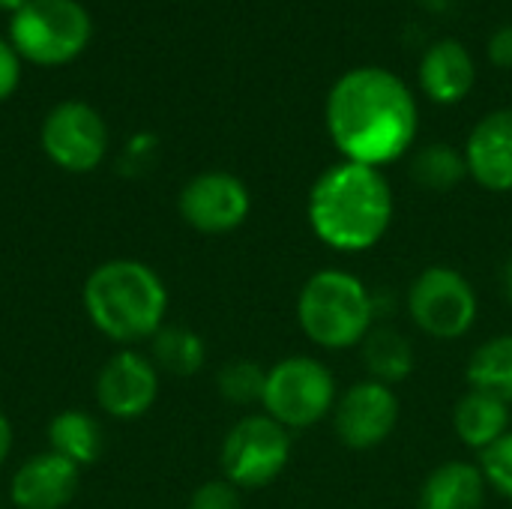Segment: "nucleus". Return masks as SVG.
<instances>
[{
  "label": "nucleus",
  "mask_w": 512,
  "mask_h": 509,
  "mask_svg": "<svg viewBox=\"0 0 512 509\" xmlns=\"http://www.w3.org/2000/svg\"><path fill=\"white\" fill-rule=\"evenodd\" d=\"M159 369L150 354L138 348H120L96 375V405L120 423L141 420L159 399Z\"/></svg>",
  "instance_id": "nucleus-10"
},
{
  "label": "nucleus",
  "mask_w": 512,
  "mask_h": 509,
  "mask_svg": "<svg viewBox=\"0 0 512 509\" xmlns=\"http://www.w3.org/2000/svg\"><path fill=\"white\" fill-rule=\"evenodd\" d=\"M501 291H504V300L512 303V255L504 261V267H501Z\"/></svg>",
  "instance_id": "nucleus-30"
},
{
  "label": "nucleus",
  "mask_w": 512,
  "mask_h": 509,
  "mask_svg": "<svg viewBox=\"0 0 512 509\" xmlns=\"http://www.w3.org/2000/svg\"><path fill=\"white\" fill-rule=\"evenodd\" d=\"M105 447V432L102 423L81 411V408H69L60 411L57 417H51L48 423V450L57 453L60 459L72 462L75 468H87L102 456Z\"/></svg>",
  "instance_id": "nucleus-18"
},
{
  "label": "nucleus",
  "mask_w": 512,
  "mask_h": 509,
  "mask_svg": "<svg viewBox=\"0 0 512 509\" xmlns=\"http://www.w3.org/2000/svg\"><path fill=\"white\" fill-rule=\"evenodd\" d=\"M468 174L489 192H512V108L486 114L465 144Z\"/></svg>",
  "instance_id": "nucleus-14"
},
{
  "label": "nucleus",
  "mask_w": 512,
  "mask_h": 509,
  "mask_svg": "<svg viewBox=\"0 0 512 509\" xmlns=\"http://www.w3.org/2000/svg\"><path fill=\"white\" fill-rule=\"evenodd\" d=\"M93 21L78 0H30L9 21V39L21 60L36 66L72 63L90 42Z\"/></svg>",
  "instance_id": "nucleus-5"
},
{
  "label": "nucleus",
  "mask_w": 512,
  "mask_h": 509,
  "mask_svg": "<svg viewBox=\"0 0 512 509\" xmlns=\"http://www.w3.org/2000/svg\"><path fill=\"white\" fill-rule=\"evenodd\" d=\"M21 81V57L18 51L0 39V102H6Z\"/></svg>",
  "instance_id": "nucleus-27"
},
{
  "label": "nucleus",
  "mask_w": 512,
  "mask_h": 509,
  "mask_svg": "<svg viewBox=\"0 0 512 509\" xmlns=\"http://www.w3.org/2000/svg\"><path fill=\"white\" fill-rule=\"evenodd\" d=\"M297 321L309 342L327 351L354 348L366 339L375 321L369 288L345 270H318L306 279L297 297Z\"/></svg>",
  "instance_id": "nucleus-4"
},
{
  "label": "nucleus",
  "mask_w": 512,
  "mask_h": 509,
  "mask_svg": "<svg viewBox=\"0 0 512 509\" xmlns=\"http://www.w3.org/2000/svg\"><path fill=\"white\" fill-rule=\"evenodd\" d=\"M399 423V399L393 387L378 381H357L333 408V429L351 450H372L384 444Z\"/></svg>",
  "instance_id": "nucleus-12"
},
{
  "label": "nucleus",
  "mask_w": 512,
  "mask_h": 509,
  "mask_svg": "<svg viewBox=\"0 0 512 509\" xmlns=\"http://www.w3.org/2000/svg\"><path fill=\"white\" fill-rule=\"evenodd\" d=\"M468 177L465 153L450 144H426L411 159V180L429 192H450Z\"/></svg>",
  "instance_id": "nucleus-22"
},
{
  "label": "nucleus",
  "mask_w": 512,
  "mask_h": 509,
  "mask_svg": "<svg viewBox=\"0 0 512 509\" xmlns=\"http://www.w3.org/2000/svg\"><path fill=\"white\" fill-rule=\"evenodd\" d=\"M486 489L489 483L480 465L444 462L423 480L417 509H483Z\"/></svg>",
  "instance_id": "nucleus-16"
},
{
  "label": "nucleus",
  "mask_w": 512,
  "mask_h": 509,
  "mask_svg": "<svg viewBox=\"0 0 512 509\" xmlns=\"http://www.w3.org/2000/svg\"><path fill=\"white\" fill-rule=\"evenodd\" d=\"M177 210L183 222L201 234H228L249 219L252 195L237 174L204 171L180 189Z\"/></svg>",
  "instance_id": "nucleus-11"
},
{
  "label": "nucleus",
  "mask_w": 512,
  "mask_h": 509,
  "mask_svg": "<svg viewBox=\"0 0 512 509\" xmlns=\"http://www.w3.org/2000/svg\"><path fill=\"white\" fill-rule=\"evenodd\" d=\"M480 471L498 495L512 501V429L480 453Z\"/></svg>",
  "instance_id": "nucleus-24"
},
{
  "label": "nucleus",
  "mask_w": 512,
  "mask_h": 509,
  "mask_svg": "<svg viewBox=\"0 0 512 509\" xmlns=\"http://www.w3.org/2000/svg\"><path fill=\"white\" fill-rule=\"evenodd\" d=\"M480 303L474 285L453 267H426L408 288V315L420 333L456 342L477 321Z\"/></svg>",
  "instance_id": "nucleus-7"
},
{
  "label": "nucleus",
  "mask_w": 512,
  "mask_h": 509,
  "mask_svg": "<svg viewBox=\"0 0 512 509\" xmlns=\"http://www.w3.org/2000/svg\"><path fill=\"white\" fill-rule=\"evenodd\" d=\"M261 408L288 432L309 429L336 408L333 372L315 357H285L267 369Z\"/></svg>",
  "instance_id": "nucleus-6"
},
{
  "label": "nucleus",
  "mask_w": 512,
  "mask_h": 509,
  "mask_svg": "<svg viewBox=\"0 0 512 509\" xmlns=\"http://www.w3.org/2000/svg\"><path fill=\"white\" fill-rule=\"evenodd\" d=\"M267 384V369H261L255 360H231L219 369L216 387L219 396L231 405H261Z\"/></svg>",
  "instance_id": "nucleus-23"
},
{
  "label": "nucleus",
  "mask_w": 512,
  "mask_h": 509,
  "mask_svg": "<svg viewBox=\"0 0 512 509\" xmlns=\"http://www.w3.org/2000/svg\"><path fill=\"white\" fill-rule=\"evenodd\" d=\"M291 459V432L267 414L237 420L222 441V474L237 489L270 486Z\"/></svg>",
  "instance_id": "nucleus-8"
},
{
  "label": "nucleus",
  "mask_w": 512,
  "mask_h": 509,
  "mask_svg": "<svg viewBox=\"0 0 512 509\" xmlns=\"http://www.w3.org/2000/svg\"><path fill=\"white\" fill-rule=\"evenodd\" d=\"M453 429L465 447L483 453L510 432V405L489 393L468 390L453 408Z\"/></svg>",
  "instance_id": "nucleus-17"
},
{
  "label": "nucleus",
  "mask_w": 512,
  "mask_h": 509,
  "mask_svg": "<svg viewBox=\"0 0 512 509\" xmlns=\"http://www.w3.org/2000/svg\"><path fill=\"white\" fill-rule=\"evenodd\" d=\"M9 453H12V423H9L6 414L0 411V468L6 465Z\"/></svg>",
  "instance_id": "nucleus-29"
},
{
  "label": "nucleus",
  "mask_w": 512,
  "mask_h": 509,
  "mask_svg": "<svg viewBox=\"0 0 512 509\" xmlns=\"http://www.w3.org/2000/svg\"><path fill=\"white\" fill-rule=\"evenodd\" d=\"M477 69L468 48L456 39L435 42L420 60V87L438 105L462 102L474 87Z\"/></svg>",
  "instance_id": "nucleus-15"
},
{
  "label": "nucleus",
  "mask_w": 512,
  "mask_h": 509,
  "mask_svg": "<svg viewBox=\"0 0 512 509\" xmlns=\"http://www.w3.org/2000/svg\"><path fill=\"white\" fill-rule=\"evenodd\" d=\"M186 509H240V489L228 480H210L192 492Z\"/></svg>",
  "instance_id": "nucleus-25"
},
{
  "label": "nucleus",
  "mask_w": 512,
  "mask_h": 509,
  "mask_svg": "<svg viewBox=\"0 0 512 509\" xmlns=\"http://www.w3.org/2000/svg\"><path fill=\"white\" fill-rule=\"evenodd\" d=\"M39 141L45 156L69 174L96 171L108 156V126L102 114L78 99L60 102L45 114Z\"/></svg>",
  "instance_id": "nucleus-9"
},
{
  "label": "nucleus",
  "mask_w": 512,
  "mask_h": 509,
  "mask_svg": "<svg viewBox=\"0 0 512 509\" xmlns=\"http://www.w3.org/2000/svg\"><path fill=\"white\" fill-rule=\"evenodd\" d=\"M306 216L324 246L357 255L390 231L393 189L381 168L345 159L312 183Z\"/></svg>",
  "instance_id": "nucleus-2"
},
{
  "label": "nucleus",
  "mask_w": 512,
  "mask_h": 509,
  "mask_svg": "<svg viewBox=\"0 0 512 509\" xmlns=\"http://www.w3.org/2000/svg\"><path fill=\"white\" fill-rule=\"evenodd\" d=\"M153 156H156V138L153 135H135L120 156V168H123V174H141L150 168Z\"/></svg>",
  "instance_id": "nucleus-26"
},
{
  "label": "nucleus",
  "mask_w": 512,
  "mask_h": 509,
  "mask_svg": "<svg viewBox=\"0 0 512 509\" xmlns=\"http://www.w3.org/2000/svg\"><path fill=\"white\" fill-rule=\"evenodd\" d=\"M0 509H3V501H0Z\"/></svg>",
  "instance_id": "nucleus-32"
},
{
  "label": "nucleus",
  "mask_w": 512,
  "mask_h": 509,
  "mask_svg": "<svg viewBox=\"0 0 512 509\" xmlns=\"http://www.w3.org/2000/svg\"><path fill=\"white\" fill-rule=\"evenodd\" d=\"M360 354L369 381H378L384 387L402 384L414 372V345L405 333L393 327H372L360 342Z\"/></svg>",
  "instance_id": "nucleus-19"
},
{
  "label": "nucleus",
  "mask_w": 512,
  "mask_h": 509,
  "mask_svg": "<svg viewBox=\"0 0 512 509\" xmlns=\"http://www.w3.org/2000/svg\"><path fill=\"white\" fill-rule=\"evenodd\" d=\"M327 132L348 162L381 168L402 159L420 126L411 87L381 66L345 72L327 93Z\"/></svg>",
  "instance_id": "nucleus-1"
},
{
  "label": "nucleus",
  "mask_w": 512,
  "mask_h": 509,
  "mask_svg": "<svg viewBox=\"0 0 512 509\" xmlns=\"http://www.w3.org/2000/svg\"><path fill=\"white\" fill-rule=\"evenodd\" d=\"M150 360L165 375L189 378V375H198L204 369L207 345H204V339L195 330L180 327V324H165L150 339Z\"/></svg>",
  "instance_id": "nucleus-20"
},
{
  "label": "nucleus",
  "mask_w": 512,
  "mask_h": 509,
  "mask_svg": "<svg viewBox=\"0 0 512 509\" xmlns=\"http://www.w3.org/2000/svg\"><path fill=\"white\" fill-rule=\"evenodd\" d=\"M81 303L90 324L108 342L135 348L165 327L168 288L150 264L138 258H111L90 270Z\"/></svg>",
  "instance_id": "nucleus-3"
},
{
  "label": "nucleus",
  "mask_w": 512,
  "mask_h": 509,
  "mask_svg": "<svg viewBox=\"0 0 512 509\" xmlns=\"http://www.w3.org/2000/svg\"><path fill=\"white\" fill-rule=\"evenodd\" d=\"M486 54L498 69H512V24L492 33V39L486 45Z\"/></svg>",
  "instance_id": "nucleus-28"
},
{
  "label": "nucleus",
  "mask_w": 512,
  "mask_h": 509,
  "mask_svg": "<svg viewBox=\"0 0 512 509\" xmlns=\"http://www.w3.org/2000/svg\"><path fill=\"white\" fill-rule=\"evenodd\" d=\"M27 3H30V0H0V9H6V12H12V15H15V12H18V9H24Z\"/></svg>",
  "instance_id": "nucleus-31"
},
{
  "label": "nucleus",
  "mask_w": 512,
  "mask_h": 509,
  "mask_svg": "<svg viewBox=\"0 0 512 509\" xmlns=\"http://www.w3.org/2000/svg\"><path fill=\"white\" fill-rule=\"evenodd\" d=\"M81 483V468L57 453L27 456L9 477V504L15 509H63L72 504Z\"/></svg>",
  "instance_id": "nucleus-13"
},
{
  "label": "nucleus",
  "mask_w": 512,
  "mask_h": 509,
  "mask_svg": "<svg viewBox=\"0 0 512 509\" xmlns=\"http://www.w3.org/2000/svg\"><path fill=\"white\" fill-rule=\"evenodd\" d=\"M465 378H468L471 390L489 393V396L512 405V333L483 342L471 354Z\"/></svg>",
  "instance_id": "nucleus-21"
}]
</instances>
